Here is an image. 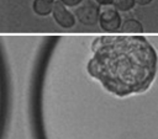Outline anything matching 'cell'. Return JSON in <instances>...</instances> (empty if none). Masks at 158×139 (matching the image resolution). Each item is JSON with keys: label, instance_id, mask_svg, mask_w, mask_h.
I'll return each instance as SVG.
<instances>
[{"label": "cell", "instance_id": "8", "mask_svg": "<svg viewBox=\"0 0 158 139\" xmlns=\"http://www.w3.org/2000/svg\"><path fill=\"white\" fill-rule=\"evenodd\" d=\"M62 4H64L67 7L69 6V7H73V6H77V5H79L81 1H84V0H59Z\"/></svg>", "mask_w": 158, "mask_h": 139}, {"label": "cell", "instance_id": "10", "mask_svg": "<svg viewBox=\"0 0 158 139\" xmlns=\"http://www.w3.org/2000/svg\"><path fill=\"white\" fill-rule=\"evenodd\" d=\"M135 1H136V4H138L139 6H146V5L151 4L153 0H135Z\"/></svg>", "mask_w": 158, "mask_h": 139}, {"label": "cell", "instance_id": "4", "mask_svg": "<svg viewBox=\"0 0 158 139\" xmlns=\"http://www.w3.org/2000/svg\"><path fill=\"white\" fill-rule=\"evenodd\" d=\"M52 16H53L54 22L62 28H72L75 25L74 14L69 11L68 7L64 4H62L59 0H54L53 2Z\"/></svg>", "mask_w": 158, "mask_h": 139}, {"label": "cell", "instance_id": "6", "mask_svg": "<svg viewBox=\"0 0 158 139\" xmlns=\"http://www.w3.org/2000/svg\"><path fill=\"white\" fill-rule=\"evenodd\" d=\"M118 31H121L123 33H141V32H143V26L136 18H126L121 23V27Z\"/></svg>", "mask_w": 158, "mask_h": 139}, {"label": "cell", "instance_id": "9", "mask_svg": "<svg viewBox=\"0 0 158 139\" xmlns=\"http://www.w3.org/2000/svg\"><path fill=\"white\" fill-rule=\"evenodd\" d=\"M95 2H96L98 5H102V6H110V5H112L114 0H95Z\"/></svg>", "mask_w": 158, "mask_h": 139}, {"label": "cell", "instance_id": "2", "mask_svg": "<svg viewBox=\"0 0 158 139\" xmlns=\"http://www.w3.org/2000/svg\"><path fill=\"white\" fill-rule=\"evenodd\" d=\"M75 20H78L84 26H95L99 21L100 6L93 0L81 1L79 7L74 10Z\"/></svg>", "mask_w": 158, "mask_h": 139}, {"label": "cell", "instance_id": "5", "mask_svg": "<svg viewBox=\"0 0 158 139\" xmlns=\"http://www.w3.org/2000/svg\"><path fill=\"white\" fill-rule=\"evenodd\" d=\"M54 0H32L31 1V9L32 12L37 16L46 17L49 14H52Z\"/></svg>", "mask_w": 158, "mask_h": 139}, {"label": "cell", "instance_id": "1", "mask_svg": "<svg viewBox=\"0 0 158 139\" xmlns=\"http://www.w3.org/2000/svg\"><path fill=\"white\" fill-rule=\"evenodd\" d=\"M91 50L89 75L115 96L143 92L156 77L158 54L142 36H101L94 39Z\"/></svg>", "mask_w": 158, "mask_h": 139}, {"label": "cell", "instance_id": "7", "mask_svg": "<svg viewBox=\"0 0 158 139\" xmlns=\"http://www.w3.org/2000/svg\"><path fill=\"white\" fill-rule=\"evenodd\" d=\"M112 5L117 11L127 12V11H130L135 7L136 1L135 0H114Z\"/></svg>", "mask_w": 158, "mask_h": 139}, {"label": "cell", "instance_id": "3", "mask_svg": "<svg viewBox=\"0 0 158 139\" xmlns=\"http://www.w3.org/2000/svg\"><path fill=\"white\" fill-rule=\"evenodd\" d=\"M98 23L100 28L105 32H117L122 23L121 15L115 7L106 6L102 10H100Z\"/></svg>", "mask_w": 158, "mask_h": 139}]
</instances>
